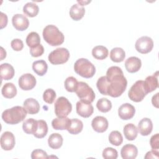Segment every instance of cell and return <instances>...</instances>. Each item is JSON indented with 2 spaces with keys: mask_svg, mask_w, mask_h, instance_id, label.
<instances>
[{
  "mask_svg": "<svg viewBox=\"0 0 159 159\" xmlns=\"http://www.w3.org/2000/svg\"><path fill=\"white\" fill-rule=\"evenodd\" d=\"M127 85V81L122 69L117 66L109 67L107 70L106 76L100 77L96 83L100 93L112 98L120 96L125 91Z\"/></svg>",
  "mask_w": 159,
  "mask_h": 159,
  "instance_id": "obj_1",
  "label": "cell"
},
{
  "mask_svg": "<svg viewBox=\"0 0 159 159\" xmlns=\"http://www.w3.org/2000/svg\"><path fill=\"white\" fill-rule=\"evenodd\" d=\"M27 113L24 107L16 106L4 111L2 113V119L8 124H17L24 120Z\"/></svg>",
  "mask_w": 159,
  "mask_h": 159,
  "instance_id": "obj_2",
  "label": "cell"
},
{
  "mask_svg": "<svg viewBox=\"0 0 159 159\" xmlns=\"http://www.w3.org/2000/svg\"><path fill=\"white\" fill-rule=\"evenodd\" d=\"M43 39L50 45L58 46L62 44L65 40L64 35L54 25H48L43 30Z\"/></svg>",
  "mask_w": 159,
  "mask_h": 159,
  "instance_id": "obj_3",
  "label": "cell"
},
{
  "mask_svg": "<svg viewBox=\"0 0 159 159\" xmlns=\"http://www.w3.org/2000/svg\"><path fill=\"white\" fill-rule=\"evenodd\" d=\"M74 70L80 76L85 78H92L96 73L94 65L88 59L81 58L77 60L74 64Z\"/></svg>",
  "mask_w": 159,
  "mask_h": 159,
  "instance_id": "obj_4",
  "label": "cell"
},
{
  "mask_svg": "<svg viewBox=\"0 0 159 159\" xmlns=\"http://www.w3.org/2000/svg\"><path fill=\"white\" fill-rule=\"evenodd\" d=\"M147 94L143 85V81L138 80L130 88L128 96L132 101L139 102L142 101Z\"/></svg>",
  "mask_w": 159,
  "mask_h": 159,
  "instance_id": "obj_5",
  "label": "cell"
},
{
  "mask_svg": "<svg viewBox=\"0 0 159 159\" xmlns=\"http://www.w3.org/2000/svg\"><path fill=\"white\" fill-rule=\"evenodd\" d=\"M76 93L81 101L91 103L95 99V94L93 89L85 82H78Z\"/></svg>",
  "mask_w": 159,
  "mask_h": 159,
  "instance_id": "obj_6",
  "label": "cell"
},
{
  "mask_svg": "<svg viewBox=\"0 0 159 159\" xmlns=\"http://www.w3.org/2000/svg\"><path fill=\"white\" fill-rule=\"evenodd\" d=\"M70 58L69 51L63 47L57 48L50 53L48 57L49 61L53 65H60L66 63Z\"/></svg>",
  "mask_w": 159,
  "mask_h": 159,
  "instance_id": "obj_7",
  "label": "cell"
},
{
  "mask_svg": "<svg viewBox=\"0 0 159 159\" xmlns=\"http://www.w3.org/2000/svg\"><path fill=\"white\" fill-rule=\"evenodd\" d=\"M72 110V105L63 96L58 98L55 102V113L58 117H66Z\"/></svg>",
  "mask_w": 159,
  "mask_h": 159,
  "instance_id": "obj_8",
  "label": "cell"
},
{
  "mask_svg": "<svg viewBox=\"0 0 159 159\" xmlns=\"http://www.w3.org/2000/svg\"><path fill=\"white\" fill-rule=\"evenodd\" d=\"M135 47L138 52L142 54H146L152 50L153 47V42L150 37L148 36H142L137 40Z\"/></svg>",
  "mask_w": 159,
  "mask_h": 159,
  "instance_id": "obj_9",
  "label": "cell"
},
{
  "mask_svg": "<svg viewBox=\"0 0 159 159\" xmlns=\"http://www.w3.org/2000/svg\"><path fill=\"white\" fill-rule=\"evenodd\" d=\"M36 82L35 76L30 73L24 74L19 78V86L24 91L33 89L36 84Z\"/></svg>",
  "mask_w": 159,
  "mask_h": 159,
  "instance_id": "obj_10",
  "label": "cell"
},
{
  "mask_svg": "<svg viewBox=\"0 0 159 159\" xmlns=\"http://www.w3.org/2000/svg\"><path fill=\"white\" fill-rule=\"evenodd\" d=\"M76 109L77 114L84 118L90 117L94 111V108L91 103L84 102L81 100L76 102Z\"/></svg>",
  "mask_w": 159,
  "mask_h": 159,
  "instance_id": "obj_11",
  "label": "cell"
},
{
  "mask_svg": "<svg viewBox=\"0 0 159 159\" xmlns=\"http://www.w3.org/2000/svg\"><path fill=\"white\" fill-rule=\"evenodd\" d=\"M1 148L4 150H12L16 143L15 137L14 134L9 131L4 132L1 136L0 139Z\"/></svg>",
  "mask_w": 159,
  "mask_h": 159,
  "instance_id": "obj_12",
  "label": "cell"
},
{
  "mask_svg": "<svg viewBox=\"0 0 159 159\" xmlns=\"http://www.w3.org/2000/svg\"><path fill=\"white\" fill-rule=\"evenodd\" d=\"M12 23L14 28L19 31L26 30L29 25V19L23 14H16L12 18Z\"/></svg>",
  "mask_w": 159,
  "mask_h": 159,
  "instance_id": "obj_13",
  "label": "cell"
},
{
  "mask_svg": "<svg viewBox=\"0 0 159 159\" xmlns=\"http://www.w3.org/2000/svg\"><path fill=\"white\" fill-rule=\"evenodd\" d=\"M135 109L134 106L130 103L122 104L118 109V114L122 120H129L132 119L135 114Z\"/></svg>",
  "mask_w": 159,
  "mask_h": 159,
  "instance_id": "obj_14",
  "label": "cell"
},
{
  "mask_svg": "<svg viewBox=\"0 0 159 159\" xmlns=\"http://www.w3.org/2000/svg\"><path fill=\"white\" fill-rule=\"evenodd\" d=\"M91 125L96 132L102 133L107 129L109 123L106 117L103 116H96L92 120Z\"/></svg>",
  "mask_w": 159,
  "mask_h": 159,
  "instance_id": "obj_15",
  "label": "cell"
},
{
  "mask_svg": "<svg viewBox=\"0 0 159 159\" xmlns=\"http://www.w3.org/2000/svg\"><path fill=\"white\" fill-rule=\"evenodd\" d=\"M141 66V60L137 57H130L125 61V69L129 73L137 72L140 69Z\"/></svg>",
  "mask_w": 159,
  "mask_h": 159,
  "instance_id": "obj_16",
  "label": "cell"
},
{
  "mask_svg": "<svg viewBox=\"0 0 159 159\" xmlns=\"http://www.w3.org/2000/svg\"><path fill=\"white\" fill-rule=\"evenodd\" d=\"M120 154L124 159H134L137 156L138 149L134 145L126 144L121 148Z\"/></svg>",
  "mask_w": 159,
  "mask_h": 159,
  "instance_id": "obj_17",
  "label": "cell"
},
{
  "mask_svg": "<svg viewBox=\"0 0 159 159\" xmlns=\"http://www.w3.org/2000/svg\"><path fill=\"white\" fill-rule=\"evenodd\" d=\"M153 124L149 118H143L138 124V130L143 136L148 135L152 131Z\"/></svg>",
  "mask_w": 159,
  "mask_h": 159,
  "instance_id": "obj_18",
  "label": "cell"
},
{
  "mask_svg": "<svg viewBox=\"0 0 159 159\" xmlns=\"http://www.w3.org/2000/svg\"><path fill=\"white\" fill-rule=\"evenodd\" d=\"M158 71H157L153 75L147 76L145 78V81H143V85L147 93L152 92L153 91L155 90L158 88Z\"/></svg>",
  "mask_w": 159,
  "mask_h": 159,
  "instance_id": "obj_19",
  "label": "cell"
},
{
  "mask_svg": "<svg viewBox=\"0 0 159 159\" xmlns=\"http://www.w3.org/2000/svg\"><path fill=\"white\" fill-rule=\"evenodd\" d=\"M24 107L30 114H35L40 110V104L34 98H27L24 102Z\"/></svg>",
  "mask_w": 159,
  "mask_h": 159,
  "instance_id": "obj_20",
  "label": "cell"
},
{
  "mask_svg": "<svg viewBox=\"0 0 159 159\" xmlns=\"http://www.w3.org/2000/svg\"><path fill=\"white\" fill-rule=\"evenodd\" d=\"M0 73H1V78L4 80H9L12 79L14 75V69L13 66L7 63H2L0 66Z\"/></svg>",
  "mask_w": 159,
  "mask_h": 159,
  "instance_id": "obj_21",
  "label": "cell"
},
{
  "mask_svg": "<svg viewBox=\"0 0 159 159\" xmlns=\"http://www.w3.org/2000/svg\"><path fill=\"white\" fill-rule=\"evenodd\" d=\"M71 119L67 117L55 118L52 121V125L55 130H67Z\"/></svg>",
  "mask_w": 159,
  "mask_h": 159,
  "instance_id": "obj_22",
  "label": "cell"
},
{
  "mask_svg": "<svg viewBox=\"0 0 159 159\" xmlns=\"http://www.w3.org/2000/svg\"><path fill=\"white\" fill-rule=\"evenodd\" d=\"M85 9L79 4H73L70 9V16L75 20H80L84 16Z\"/></svg>",
  "mask_w": 159,
  "mask_h": 159,
  "instance_id": "obj_23",
  "label": "cell"
},
{
  "mask_svg": "<svg viewBox=\"0 0 159 159\" xmlns=\"http://www.w3.org/2000/svg\"><path fill=\"white\" fill-rule=\"evenodd\" d=\"M125 137L128 140H134L136 139L138 134V129L137 127L132 124H126L123 129Z\"/></svg>",
  "mask_w": 159,
  "mask_h": 159,
  "instance_id": "obj_24",
  "label": "cell"
},
{
  "mask_svg": "<svg viewBox=\"0 0 159 159\" xmlns=\"http://www.w3.org/2000/svg\"><path fill=\"white\" fill-rule=\"evenodd\" d=\"M63 141V137L60 134L53 133L48 139V146L53 149H58L61 147Z\"/></svg>",
  "mask_w": 159,
  "mask_h": 159,
  "instance_id": "obj_25",
  "label": "cell"
},
{
  "mask_svg": "<svg viewBox=\"0 0 159 159\" xmlns=\"http://www.w3.org/2000/svg\"><path fill=\"white\" fill-rule=\"evenodd\" d=\"M1 93L6 98H13L17 94V88L12 83H7L2 86Z\"/></svg>",
  "mask_w": 159,
  "mask_h": 159,
  "instance_id": "obj_26",
  "label": "cell"
},
{
  "mask_svg": "<svg viewBox=\"0 0 159 159\" xmlns=\"http://www.w3.org/2000/svg\"><path fill=\"white\" fill-rule=\"evenodd\" d=\"M83 128V122L78 119H71L70 124L67 129L68 132L73 135H76L80 133Z\"/></svg>",
  "mask_w": 159,
  "mask_h": 159,
  "instance_id": "obj_27",
  "label": "cell"
},
{
  "mask_svg": "<svg viewBox=\"0 0 159 159\" xmlns=\"http://www.w3.org/2000/svg\"><path fill=\"white\" fill-rule=\"evenodd\" d=\"M32 69L39 76H43L47 71L48 65L45 60H37L32 63Z\"/></svg>",
  "mask_w": 159,
  "mask_h": 159,
  "instance_id": "obj_28",
  "label": "cell"
},
{
  "mask_svg": "<svg viewBox=\"0 0 159 159\" xmlns=\"http://www.w3.org/2000/svg\"><path fill=\"white\" fill-rule=\"evenodd\" d=\"M48 132V126L47 122L43 120H37V126L34 133V135L38 139L43 138Z\"/></svg>",
  "mask_w": 159,
  "mask_h": 159,
  "instance_id": "obj_29",
  "label": "cell"
},
{
  "mask_svg": "<svg viewBox=\"0 0 159 159\" xmlns=\"http://www.w3.org/2000/svg\"><path fill=\"white\" fill-rule=\"evenodd\" d=\"M125 57V51L120 47L113 48L110 52V58L111 60L116 63H119L122 61Z\"/></svg>",
  "mask_w": 159,
  "mask_h": 159,
  "instance_id": "obj_30",
  "label": "cell"
},
{
  "mask_svg": "<svg viewBox=\"0 0 159 159\" xmlns=\"http://www.w3.org/2000/svg\"><path fill=\"white\" fill-rule=\"evenodd\" d=\"M39 11V6L33 2H28L23 7V12L25 15L30 17H35L38 14Z\"/></svg>",
  "mask_w": 159,
  "mask_h": 159,
  "instance_id": "obj_31",
  "label": "cell"
},
{
  "mask_svg": "<svg viewBox=\"0 0 159 159\" xmlns=\"http://www.w3.org/2000/svg\"><path fill=\"white\" fill-rule=\"evenodd\" d=\"M108 50L103 45H97L92 50V55L94 58L98 60H104L108 56Z\"/></svg>",
  "mask_w": 159,
  "mask_h": 159,
  "instance_id": "obj_32",
  "label": "cell"
},
{
  "mask_svg": "<svg viewBox=\"0 0 159 159\" xmlns=\"http://www.w3.org/2000/svg\"><path fill=\"white\" fill-rule=\"evenodd\" d=\"M37 126V120L32 118L25 120L22 124V129L27 134H34Z\"/></svg>",
  "mask_w": 159,
  "mask_h": 159,
  "instance_id": "obj_33",
  "label": "cell"
},
{
  "mask_svg": "<svg viewBox=\"0 0 159 159\" xmlns=\"http://www.w3.org/2000/svg\"><path fill=\"white\" fill-rule=\"evenodd\" d=\"M25 41L30 48H33L40 44V37L36 32H31L27 35Z\"/></svg>",
  "mask_w": 159,
  "mask_h": 159,
  "instance_id": "obj_34",
  "label": "cell"
},
{
  "mask_svg": "<svg viewBox=\"0 0 159 159\" xmlns=\"http://www.w3.org/2000/svg\"><path fill=\"white\" fill-rule=\"evenodd\" d=\"M96 107L99 111L102 112H107L112 108V103L108 99L102 98L98 101Z\"/></svg>",
  "mask_w": 159,
  "mask_h": 159,
  "instance_id": "obj_35",
  "label": "cell"
},
{
  "mask_svg": "<svg viewBox=\"0 0 159 159\" xmlns=\"http://www.w3.org/2000/svg\"><path fill=\"white\" fill-rule=\"evenodd\" d=\"M109 142L115 146H119L123 142V137L121 133L117 130L112 131L109 135Z\"/></svg>",
  "mask_w": 159,
  "mask_h": 159,
  "instance_id": "obj_36",
  "label": "cell"
},
{
  "mask_svg": "<svg viewBox=\"0 0 159 159\" xmlns=\"http://www.w3.org/2000/svg\"><path fill=\"white\" fill-rule=\"evenodd\" d=\"M78 82L77 80L73 76H69L66 78L65 81V89L68 92H75L78 87Z\"/></svg>",
  "mask_w": 159,
  "mask_h": 159,
  "instance_id": "obj_37",
  "label": "cell"
},
{
  "mask_svg": "<svg viewBox=\"0 0 159 159\" xmlns=\"http://www.w3.org/2000/svg\"><path fill=\"white\" fill-rule=\"evenodd\" d=\"M56 96V93L53 89L48 88L43 92V99L45 102L48 104H52L55 101Z\"/></svg>",
  "mask_w": 159,
  "mask_h": 159,
  "instance_id": "obj_38",
  "label": "cell"
},
{
  "mask_svg": "<svg viewBox=\"0 0 159 159\" xmlns=\"http://www.w3.org/2000/svg\"><path fill=\"white\" fill-rule=\"evenodd\" d=\"M102 157L105 159H116L118 157L117 151L112 148L107 147L102 151Z\"/></svg>",
  "mask_w": 159,
  "mask_h": 159,
  "instance_id": "obj_39",
  "label": "cell"
},
{
  "mask_svg": "<svg viewBox=\"0 0 159 159\" xmlns=\"http://www.w3.org/2000/svg\"><path fill=\"white\" fill-rule=\"evenodd\" d=\"M44 52V48L42 45L39 44V45L30 48V53L32 57H39L41 56Z\"/></svg>",
  "mask_w": 159,
  "mask_h": 159,
  "instance_id": "obj_40",
  "label": "cell"
},
{
  "mask_svg": "<svg viewBox=\"0 0 159 159\" xmlns=\"http://www.w3.org/2000/svg\"><path fill=\"white\" fill-rule=\"evenodd\" d=\"M31 158L32 159L36 158H48V156L46 152L42 149H35L32 151L31 153Z\"/></svg>",
  "mask_w": 159,
  "mask_h": 159,
  "instance_id": "obj_41",
  "label": "cell"
},
{
  "mask_svg": "<svg viewBox=\"0 0 159 159\" xmlns=\"http://www.w3.org/2000/svg\"><path fill=\"white\" fill-rule=\"evenodd\" d=\"M12 48L15 51H20L24 47V43L22 40L19 39H14L11 42Z\"/></svg>",
  "mask_w": 159,
  "mask_h": 159,
  "instance_id": "obj_42",
  "label": "cell"
},
{
  "mask_svg": "<svg viewBox=\"0 0 159 159\" xmlns=\"http://www.w3.org/2000/svg\"><path fill=\"white\" fill-rule=\"evenodd\" d=\"M150 144L152 149L158 150L159 148V134H156L152 135L150 140Z\"/></svg>",
  "mask_w": 159,
  "mask_h": 159,
  "instance_id": "obj_43",
  "label": "cell"
},
{
  "mask_svg": "<svg viewBox=\"0 0 159 159\" xmlns=\"http://www.w3.org/2000/svg\"><path fill=\"white\" fill-rule=\"evenodd\" d=\"M159 157V153L158 151L157 150H152L149 152H148L144 158L145 159H149V158H157L158 159Z\"/></svg>",
  "mask_w": 159,
  "mask_h": 159,
  "instance_id": "obj_44",
  "label": "cell"
},
{
  "mask_svg": "<svg viewBox=\"0 0 159 159\" xmlns=\"http://www.w3.org/2000/svg\"><path fill=\"white\" fill-rule=\"evenodd\" d=\"M1 29H3L7 25V17L6 14L1 12Z\"/></svg>",
  "mask_w": 159,
  "mask_h": 159,
  "instance_id": "obj_45",
  "label": "cell"
},
{
  "mask_svg": "<svg viewBox=\"0 0 159 159\" xmlns=\"http://www.w3.org/2000/svg\"><path fill=\"white\" fill-rule=\"evenodd\" d=\"M158 94L159 93H156L154 96H153L152 98V102L153 106L158 108Z\"/></svg>",
  "mask_w": 159,
  "mask_h": 159,
  "instance_id": "obj_46",
  "label": "cell"
},
{
  "mask_svg": "<svg viewBox=\"0 0 159 159\" xmlns=\"http://www.w3.org/2000/svg\"><path fill=\"white\" fill-rule=\"evenodd\" d=\"M1 60H2L4 58L6 57V52L4 50V48L1 47Z\"/></svg>",
  "mask_w": 159,
  "mask_h": 159,
  "instance_id": "obj_47",
  "label": "cell"
},
{
  "mask_svg": "<svg viewBox=\"0 0 159 159\" xmlns=\"http://www.w3.org/2000/svg\"><path fill=\"white\" fill-rule=\"evenodd\" d=\"M91 1H78V2L79 3V4H80L81 6H84L85 4H87L88 3H89Z\"/></svg>",
  "mask_w": 159,
  "mask_h": 159,
  "instance_id": "obj_48",
  "label": "cell"
}]
</instances>
